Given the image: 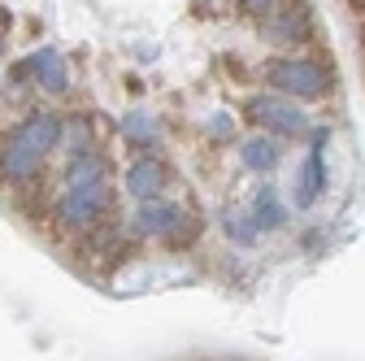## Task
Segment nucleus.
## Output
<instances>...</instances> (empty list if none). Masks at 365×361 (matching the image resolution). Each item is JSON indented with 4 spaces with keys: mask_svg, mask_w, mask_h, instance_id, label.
I'll return each instance as SVG.
<instances>
[{
    "mask_svg": "<svg viewBox=\"0 0 365 361\" xmlns=\"http://www.w3.org/2000/svg\"><path fill=\"white\" fill-rule=\"evenodd\" d=\"M265 78L279 87V92H292V96H327L331 92V70L327 66H313V61H269L265 66Z\"/></svg>",
    "mask_w": 365,
    "mask_h": 361,
    "instance_id": "nucleus-1",
    "label": "nucleus"
},
{
    "mask_svg": "<svg viewBox=\"0 0 365 361\" xmlns=\"http://www.w3.org/2000/svg\"><path fill=\"white\" fill-rule=\"evenodd\" d=\"M309 26H313V5L309 0H287V5H279V14L269 22V39L274 44H304Z\"/></svg>",
    "mask_w": 365,
    "mask_h": 361,
    "instance_id": "nucleus-2",
    "label": "nucleus"
},
{
    "mask_svg": "<svg viewBox=\"0 0 365 361\" xmlns=\"http://www.w3.org/2000/svg\"><path fill=\"white\" fill-rule=\"evenodd\" d=\"M248 118H252V122H265L269 131H279V135H304V126H309L300 109H292V105H283V101H274V96L252 101V105H248Z\"/></svg>",
    "mask_w": 365,
    "mask_h": 361,
    "instance_id": "nucleus-3",
    "label": "nucleus"
},
{
    "mask_svg": "<svg viewBox=\"0 0 365 361\" xmlns=\"http://www.w3.org/2000/svg\"><path fill=\"white\" fill-rule=\"evenodd\" d=\"M244 161L252 170H274L279 166V144H269V140H248L244 144Z\"/></svg>",
    "mask_w": 365,
    "mask_h": 361,
    "instance_id": "nucleus-4",
    "label": "nucleus"
},
{
    "mask_svg": "<svg viewBox=\"0 0 365 361\" xmlns=\"http://www.w3.org/2000/svg\"><path fill=\"white\" fill-rule=\"evenodd\" d=\"M161 166H140V170H130V192H140V196H153L161 188Z\"/></svg>",
    "mask_w": 365,
    "mask_h": 361,
    "instance_id": "nucleus-5",
    "label": "nucleus"
},
{
    "mask_svg": "<svg viewBox=\"0 0 365 361\" xmlns=\"http://www.w3.org/2000/svg\"><path fill=\"white\" fill-rule=\"evenodd\" d=\"M344 5H348V9H352L356 18H365V0H344Z\"/></svg>",
    "mask_w": 365,
    "mask_h": 361,
    "instance_id": "nucleus-6",
    "label": "nucleus"
},
{
    "mask_svg": "<svg viewBox=\"0 0 365 361\" xmlns=\"http://www.w3.org/2000/svg\"><path fill=\"white\" fill-rule=\"evenodd\" d=\"M279 0H248V9H274Z\"/></svg>",
    "mask_w": 365,
    "mask_h": 361,
    "instance_id": "nucleus-7",
    "label": "nucleus"
}]
</instances>
